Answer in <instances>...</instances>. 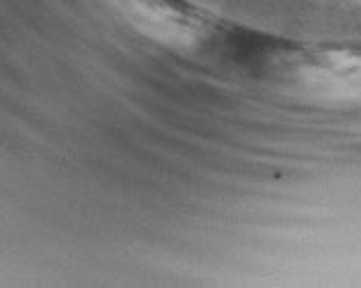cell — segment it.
Wrapping results in <instances>:
<instances>
[{
  "mask_svg": "<svg viewBox=\"0 0 361 288\" xmlns=\"http://www.w3.org/2000/svg\"><path fill=\"white\" fill-rule=\"evenodd\" d=\"M288 94L320 103L361 101V51L298 48L288 76Z\"/></svg>",
  "mask_w": 361,
  "mask_h": 288,
  "instance_id": "1",
  "label": "cell"
}]
</instances>
